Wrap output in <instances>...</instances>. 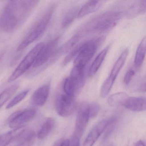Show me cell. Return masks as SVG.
I'll list each match as a JSON object with an SVG mask.
<instances>
[{"label":"cell","mask_w":146,"mask_h":146,"mask_svg":"<svg viewBox=\"0 0 146 146\" xmlns=\"http://www.w3.org/2000/svg\"><path fill=\"white\" fill-rule=\"evenodd\" d=\"M38 3L36 1H9L0 15V29L7 32L17 30L27 20Z\"/></svg>","instance_id":"cell-1"},{"label":"cell","mask_w":146,"mask_h":146,"mask_svg":"<svg viewBox=\"0 0 146 146\" xmlns=\"http://www.w3.org/2000/svg\"><path fill=\"white\" fill-rule=\"evenodd\" d=\"M70 140L69 139H66L63 141H61L59 146H69Z\"/></svg>","instance_id":"cell-31"},{"label":"cell","mask_w":146,"mask_h":146,"mask_svg":"<svg viewBox=\"0 0 146 146\" xmlns=\"http://www.w3.org/2000/svg\"><path fill=\"white\" fill-rule=\"evenodd\" d=\"M105 38V36H102L82 43L79 52L74 60L73 67L85 69V66L103 43Z\"/></svg>","instance_id":"cell-4"},{"label":"cell","mask_w":146,"mask_h":146,"mask_svg":"<svg viewBox=\"0 0 146 146\" xmlns=\"http://www.w3.org/2000/svg\"><path fill=\"white\" fill-rule=\"evenodd\" d=\"M146 10V1H137L131 6L126 13V17L132 19L137 16L145 13Z\"/></svg>","instance_id":"cell-16"},{"label":"cell","mask_w":146,"mask_h":146,"mask_svg":"<svg viewBox=\"0 0 146 146\" xmlns=\"http://www.w3.org/2000/svg\"><path fill=\"white\" fill-rule=\"evenodd\" d=\"M89 110L90 118L95 117L100 111V106L95 102H92L89 105Z\"/></svg>","instance_id":"cell-28"},{"label":"cell","mask_w":146,"mask_h":146,"mask_svg":"<svg viewBox=\"0 0 146 146\" xmlns=\"http://www.w3.org/2000/svg\"><path fill=\"white\" fill-rule=\"evenodd\" d=\"M75 97L68 95L64 92L58 95L55 100V108L57 113L63 117L71 116L76 108Z\"/></svg>","instance_id":"cell-8"},{"label":"cell","mask_w":146,"mask_h":146,"mask_svg":"<svg viewBox=\"0 0 146 146\" xmlns=\"http://www.w3.org/2000/svg\"><path fill=\"white\" fill-rule=\"evenodd\" d=\"M89 105V103L83 102H81L78 106L73 136L81 138L87 128L90 118Z\"/></svg>","instance_id":"cell-9"},{"label":"cell","mask_w":146,"mask_h":146,"mask_svg":"<svg viewBox=\"0 0 146 146\" xmlns=\"http://www.w3.org/2000/svg\"><path fill=\"white\" fill-rule=\"evenodd\" d=\"M135 146H145L144 142L141 140H139L136 143Z\"/></svg>","instance_id":"cell-32"},{"label":"cell","mask_w":146,"mask_h":146,"mask_svg":"<svg viewBox=\"0 0 146 146\" xmlns=\"http://www.w3.org/2000/svg\"><path fill=\"white\" fill-rule=\"evenodd\" d=\"M114 81L115 80L109 76L106 79L101 88V97L104 98L107 96L112 88Z\"/></svg>","instance_id":"cell-25"},{"label":"cell","mask_w":146,"mask_h":146,"mask_svg":"<svg viewBox=\"0 0 146 146\" xmlns=\"http://www.w3.org/2000/svg\"><path fill=\"white\" fill-rule=\"evenodd\" d=\"M23 127L15 129L0 135V146H6L15 141L24 129Z\"/></svg>","instance_id":"cell-21"},{"label":"cell","mask_w":146,"mask_h":146,"mask_svg":"<svg viewBox=\"0 0 146 146\" xmlns=\"http://www.w3.org/2000/svg\"><path fill=\"white\" fill-rule=\"evenodd\" d=\"M122 13L108 11L92 19L81 28L78 35H91L107 33L114 28L121 19Z\"/></svg>","instance_id":"cell-2"},{"label":"cell","mask_w":146,"mask_h":146,"mask_svg":"<svg viewBox=\"0 0 146 146\" xmlns=\"http://www.w3.org/2000/svg\"><path fill=\"white\" fill-rule=\"evenodd\" d=\"M108 125L107 119H103L92 128L84 141L83 146H93Z\"/></svg>","instance_id":"cell-11"},{"label":"cell","mask_w":146,"mask_h":146,"mask_svg":"<svg viewBox=\"0 0 146 146\" xmlns=\"http://www.w3.org/2000/svg\"><path fill=\"white\" fill-rule=\"evenodd\" d=\"M128 54H129V49L128 48H126L122 52L118 58L115 62L109 75V76L113 80H116V78L119 72L123 66L127 59Z\"/></svg>","instance_id":"cell-18"},{"label":"cell","mask_w":146,"mask_h":146,"mask_svg":"<svg viewBox=\"0 0 146 146\" xmlns=\"http://www.w3.org/2000/svg\"><path fill=\"white\" fill-rule=\"evenodd\" d=\"M19 88L18 84H15L3 90L0 94V108L15 94Z\"/></svg>","instance_id":"cell-24"},{"label":"cell","mask_w":146,"mask_h":146,"mask_svg":"<svg viewBox=\"0 0 146 146\" xmlns=\"http://www.w3.org/2000/svg\"><path fill=\"white\" fill-rule=\"evenodd\" d=\"M146 39L144 37L140 42L137 49L134 60V65L138 69L142 64L146 54Z\"/></svg>","instance_id":"cell-20"},{"label":"cell","mask_w":146,"mask_h":146,"mask_svg":"<svg viewBox=\"0 0 146 146\" xmlns=\"http://www.w3.org/2000/svg\"><path fill=\"white\" fill-rule=\"evenodd\" d=\"M110 46H108L105 48L96 58L93 61L89 70L88 73L89 77L93 76L98 71L106 58L107 54L108 52V50L110 48Z\"/></svg>","instance_id":"cell-17"},{"label":"cell","mask_w":146,"mask_h":146,"mask_svg":"<svg viewBox=\"0 0 146 146\" xmlns=\"http://www.w3.org/2000/svg\"><path fill=\"white\" fill-rule=\"evenodd\" d=\"M29 90H25L16 96L7 106V109H10L18 104L25 99L29 93Z\"/></svg>","instance_id":"cell-27"},{"label":"cell","mask_w":146,"mask_h":146,"mask_svg":"<svg viewBox=\"0 0 146 146\" xmlns=\"http://www.w3.org/2000/svg\"><path fill=\"white\" fill-rule=\"evenodd\" d=\"M55 8L54 4L49 7L44 15L31 29L25 38L19 44L17 48L18 51H23L41 36L46 29Z\"/></svg>","instance_id":"cell-3"},{"label":"cell","mask_w":146,"mask_h":146,"mask_svg":"<svg viewBox=\"0 0 146 146\" xmlns=\"http://www.w3.org/2000/svg\"><path fill=\"white\" fill-rule=\"evenodd\" d=\"M50 87L51 85L48 83L37 89L32 95V102L36 106H40L45 105L49 96Z\"/></svg>","instance_id":"cell-12"},{"label":"cell","mask_w":146,"mask_h":146,"mask_svg":"<svg viewBox=\"0 0 146 146\" xmlns=\"http://www.w3.org/2000/svg\"><path fill=\"white\" fill-rule=\"evenodd\" d=\"M4 53H1L0 54V62L1 61V60L2 59L3 56H4Z\"/></svg>","instance_id":"cell-33"},{"label":"cell","mask_w":146,"mask_h":146,"mask_svg":"<svg viewBox=\"0 0 146 146\" xmlns=\"http://www.w3.org/2000/svg\"><path fill=\"white\" fill-rule=\"evenodd\" d=\"M104 1H90L85 3L79 9L77 18H81L98 11L104 4Z\"/></svg>","instance_id":"cell-15"},{"label":"cell","mask_w":146,"mask_h":146,"mask_svg":"<svg viewBox=\"0 0 146 146\" xmlns=\"http://www.w3.org/2000/svg\"><path fill=\"white\" fill-rule=\"evenodd\" d=\"M79 8L78 6H74L70 8L66 13L62 20V27L63 29H67L77 17Z\"/></svg>","instance_id":"cell-23"},{"label":"cell","mask_w":146,"mask_h":146,"mask_svg":"<svg viewBox=\"0 0 146 146\" xmlns=\"http://www.w3.org/2000/svg\"><path fill=\"white\" fill-rule=\"evenodd\" d=\"M45 43H39L29 52L8 78V82H12L17 80L31 68Z\"/></svg>","instance_id":"cell-6"},{"label":"cell","mask_w":146,"mask_h":146,"mask_svg":"<svg viewBox=\"0 0 146 146\" xmlns=\"http://www.w3.org/2000/svg\"><path fill=\"white\" fill-rule=\"evenodd\" d=\"M60 38V36H57L47 43H45L31 67L32 69H38L41 71L48 66L50 60L58 48Z\"/></svg>","instance_id":"cell-5"},{"label":"cell","mask_w":146,"mask_h":146,"mask_svg":"<svg viewBox=\"0 0 146 146\" xmlns=\"http://www.w3.org/2000/svg\"><path fill=\"white\" fill-rule=\"evenodd\" d=\"M125 107L133 111H143L146 109V99L143 97H129Z\"/></svg>","instance_id":"cell-14"},{"label":"cell","mask_w":146,"mask_h":146,"mask_svg":"<svg viewBox=\"0 0 146 146\" xmlns=\"http://www.w3.org/2000/svg\"></svg>","instance_id":"cell-35"},{"label":"cell","mask_w":146,"mask_h":146,"mask_svg":"<svg viewBox=\"0 0 146 146\" xmlns=\"http://www.w3.org/2000/svg\"><path fill=\"white\" fill-rule=\"evenodd\" d=\"M107 146H115V145H114L113 143H110L109 144H108V145H107Z\"/></svg>","instance_id":"cell-34"},{"label":"cell","mask_w":146,"mask_h":146,"mask_svg":"<svg viewBox=\"0 0 146 146\" xmlns=\"http://www.w3.org/2000/svg\"><path fill=\"white\" fill-rule=\"evenodd\" d=\"M135 71L132 69H130L125 73L124 78L123 82L125 85H128L129 84L135 76Z\"/></svg>","instance_id":"cell-29"},{"label":"cell","mask_w":146,"mask_h":146,"mask_svg":"<svg viewBox=\"0 0 146 146\" xmlns=\"http://www.w3.org/2000/svg\"><path fill=\"white\" fill-rule=\"evenodd\" d=\"M36 113V110L33 108L14 113L9 118V127L14 129L24 127L34 118Z\"/></svg>","instance_id":"cell-10"},{"label":"cell","mask_w":146,"mask_h":146,"mask_svg":"<svg viewBox=\"0 0 146 146\" xmlns=\"http://www.w3.org/2000/svg\"><path fill=\"white\" fill-rule=\"evenodd\" d=\"M84 73L71 72L63 84V90L66 94L75 97L80 93L84 85Z\"/></svg>","instance_id":"cell-7"},{"label":"cell","mask_w":146,"mask_h":146,"mask_svg":"<svg viewBox=\"0 0 146 146\" xmlns=\"http://www.w3.org/2000/svg\"><path fill=\"white\" fill-rule=\"evenodd\" d=\"M129 96L124 92L113 94L108 99V103L112 107L124 106Z\"/></svg>","instance_id":"cell-19"},{"label":"cell","mask_w":146,"mask_h":146,"mask_svg":"<svg viewBox=\"0 0 146 146\" xmlns=\"http://www.w3.org/2000/svg\"><path fill=\"white\" fill-rule=\"evenodd\" d=\"M55 121L52 118H48L45 120L37 134L38 139L42 140L46 138L53 129Z\"/></svg>","instance_id":"cell-22"},{"label":"cell","mask_w":146,"mask_h":146,"mask_svg":"<svg viewBox=\"0 0 146 146\" xmlns=\"http://www.w3.org/2000/svg\"><path fill=\"white\" fill-rule=\"evenodd\" d=\"M35 132L31 129H24L15 141V146H32L35 140Z\"/></svg>","instance_id":"cell-13"},{"label":"cell","mask_w":146,"mask_h":146,"mask_svg":"<svg viewBox=\"0 0 146 146\" xmlns=\"http://www.w3.org/2000/svg\"><path fill=\"white\" fill-rule=\"evenodd\" d=\"M82 43L78 44V45L76 46L75 48H73L69 52V53L66 55V57L65 58L63 63H62V66H65L66 65L68 64L73 59L76 58V57L77 55L78 54L79 52V50H80V48H81Z\"/></svg>","instance_id":"cell-26"},{"label":"cell","mask_w":146,"mask_h":146,"mask_svg":"<svg viewBox=\"0 0 146 146\" xmlns=\"http://www.w3.org/2000/svg\"><path fill=\"white\" fill-rule=\"evenodd\" d=\"M69 146H80V138L73 136L71 141H70Z\"/></svg>","instance_id":"cell-30"}]
</instances>
